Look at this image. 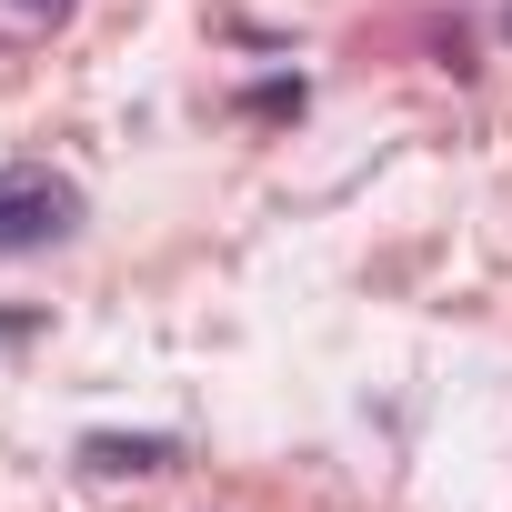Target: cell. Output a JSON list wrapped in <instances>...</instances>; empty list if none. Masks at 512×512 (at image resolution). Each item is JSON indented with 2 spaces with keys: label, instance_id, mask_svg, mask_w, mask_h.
<instances>
[{
  "label": "cell",
  "instance_id": "obj_1",
  "mask_svg": "<svg viewBox=\"0 0 512 512\" xmlns=\"http://www.w3.org/2000/svg\"><path fill=\"white\" fill-rule=\"evenodd\" d=\"M71 221H81V191L61 171H0V251H31Z\"/></svg>",
  "mask_w": 512,
  "mask_h": 512
},
{
  "label": "cell",
  "instance_id": "obj_2",
  "mask_svg": "<svg viewBox=\"0 0 512 512\" xmlns=\"http://www.w3.org/2000/svg\"><path fill=\"white\" fill-rule=\"evenodd\" d=\"M21 11H41V0H21Z\"/></svg>",
  "mask_w": 512,
  "mask_h": 512
}]
</instances>
